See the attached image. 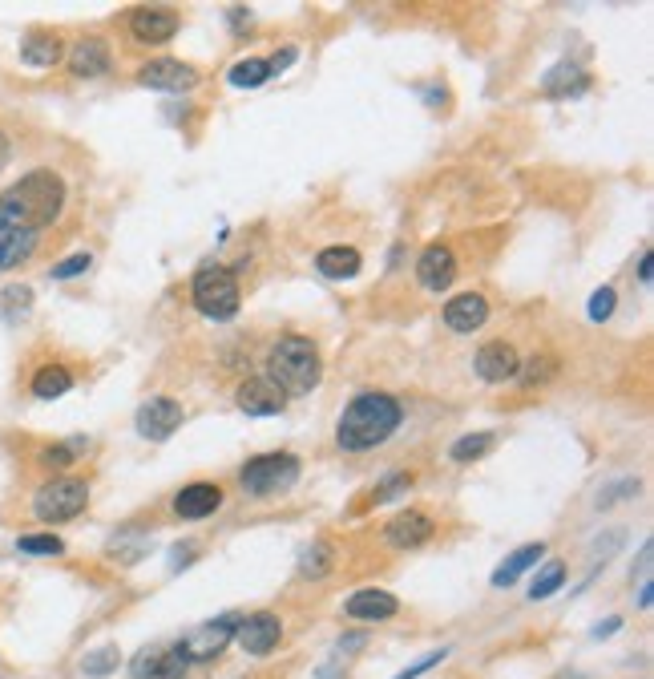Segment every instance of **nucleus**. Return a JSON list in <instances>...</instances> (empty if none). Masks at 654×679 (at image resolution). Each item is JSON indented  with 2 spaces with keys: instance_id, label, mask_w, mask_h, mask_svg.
Returning a JSON list of instances; mask_svg holds the SVG:
<instances>
[{
  "instance_id": "obj_16",
  "label": "nucleus",
  "mask_w": 654,
  "mask_h": 679,
  "mask_svg": "<svg viewBox=\"0 0 654 679\" xmlns=\"http://www.w3.org/2000/svg\"><path fill=\"white\" fill-rule=\"evenodd\" d=\"M178 13L174 9H134L130 13V33L142 41V45H166L174 41L178 33Z\"/></svg>"
},
{
  "instance_id": "obj_32",
  "label": "nucleus",
  "mask_w": 654,
  "mask_h": 679,
  "mask_svg": "<svg viewBox=\"0 0 654 679\" xmlns=\"http://www.w3.org/2000/svg\"><path fill=\"white\" fill-rule=\"evenodd\" d=\"M489 445H493V433H469V437L453 441L449 457H453V461H477V457L489 453Z\"/></svg>"
},
{
  "instance_id": "obj_11",
  "label": "nucleus",
  "mask_w": 654,
  "mask_h": 679,
  "mask_svg": "<svg viewBox=\"0 0 654 679\" xmlns=\"http://www.w3.org/2000/svg\"><path fill=\"white\" fill-rule=\"evenodd\" d=\"M235 639L243 643L247 655H271L279 647V639H283V619L271 615V611H255V615H247L239 623Z\"/></svg>"
},
{
  "instance_id": "obj_14",
  "label": "nucleus",
  "mask_w": 654,
  "mask_h": 679,
  "mask_svg": "<svg viewBox=\"0 0 654 679\" xmlns=\"http://www.w3.org/2000/svg\"><path fill=\"white\" fill-rule=\"evenodd\" d=\"M517 372H521V356H517L513 344H505V340L481 344V352H477V376H481V380L505 384V380H513Z\"/></svg>"
},
{
  "instance_id": "obj_18",
  "label": "nucleus",
  "mask_w": 654,
  "mask_h": 679,
  "mask_svg": "<svg viewBox=\"0 0 654 679\" xmlns=\"http://www.w3.org/2000/svg\"><path fill=\"white\" fill-rule=\"evenodd\" d=\"M400 611V599L392 591H380V587H364L356 591L348 603H344V615L348 619H360V623H384Z\"/></svg>"
},
{
  "instance_id": "obj_29",
  "label": "nucleus",
  "mask_w": 654,
  "mask_h": 679,
  "mask_svg": "<svg viewBox=\"0 0 654 679\" xmlns=\"http://www.w3.org/2000/svg\"><path fill=\"white\" fill-rule=\"evenodd\" d=\"M263 81H271V69H267L263 57H247V61H239L231 69V85L235 89H259Z\"/></svg>"
},
{
  "instance_id": "obj_30",
  "label": "nucleus",
  "mask_w": 654,
  "mask_h": 679,
  "mask_svg": "<svg viewBox=\"0 0 654 679\" xmlns=\"http://www.w3.org/2000/svg\"><path fill=\"white\" fill-rule=\"evenodd\" d=\"M118 663H122V651H118L114 643H105V647H97V651H89V655L81 659V671L93 675V679H101V675H109V671H118Z\"/></svg>"
},
{
  "instance_id": "obj_28",
  "label": "nucleus",
  "mask_w": 654,
  "mask_h": 679,
  "mask_svg": "<svg viewBox=\"0 0 654 679\" xmlns=\"http://www.w3.org/2000/svg\"><path fill=\"white\" fill-rule=\"evenodd\" d=\"M566 582V562H545L537 574H533V582H529V599L533 603H541V599H550L558 587Z\"/></svg>"
},
{
  "instance_id": "obj_6",
  "label": "nucleus",
  "mask_w": 654,
  "mask_h": 679,
  "mask_svg": "<svg viewBox=\"0 0 654 679\" xmlns=\"http://www.w3.org/2000/svg\"><path fill=\"white\" fill-rule=\"evenodd\" d=\"M299 457L295 453H259L251 457L243 469H239V485L251 494V498H271V494H283L295 485L299 477Z\"/></svg>"
},
{
  "instance_id": "obj_17",
  "label": "nucleus",
  "mask_w": 654,
  "mask_h": 679,
  "mask_svg": "<svg viewBox=\"0 0 654 679\" xmlns=\"http://www.w3.org/2000/svg\"><path fill=\"white\" fill-rule=\"evenodd\" d=\"M37 239H41V235L25 231L21 223H13L5 211H0V271H13V267H21L25 259H33Z\"/></svg>"
},
{
  "instance_id": "obj_31",
  "label": "nucleus",
  "mask_w": 654,
  "mask_h": 679,
  "mask_svg": "<svg viewBox=\"0 0 654 679\" xmlns=\"http://www.w3.org/2000/svg\"><path fill=\"white\" fill-rule=\"evenodd\" d=\"M17 550H21V554L57 558V554H65V542H61L57 534H21V538H17Z\"/></svg>"
},
{
  "instance_id": "obj_38",
  "label": "nucleus",
  "mask_w": 654,
  "mask_h": 679,
  "mask_svg": "<svg viewBox=\"0 0 654 679\" xmlns=\"http://www.w3.org/2000/svg\"><path fill=\"white\" fill-rule=\"evenodd\" d=\"M554 368H558V360L554 356H533L529 364H525V384H537V380H550L554 376Z\"/></svg>"
},
{
  "instance_id": "obj_2",
  "label": "nucleus",
  "mask_w": 654,
  "mask_h": 679,
  "mask_svg": "<svg viewBox=\"0 0 654 679\" xmlns=\"http://www.w3.org/2000/svg\"><path fill=\"white\" fill-rule=\"evenodd\" d=\"M404 421V405L388 393H360L336 421V445L344 453H368L384 445Z\"/></svg>"
},
{
  "instance_id": "obj_40",
  "label": "nucleus",
  "mask_w": 654,
  "mask_h": 679,
  "mask_svg": "<svg viewBox=\"0 0 654 679\" xmlns=\"http://www.w3.org/2000/svg\"><path fill=\"white\" fill-rule=\"evenodd\" d=\"M295 57H299V49H295V45H287L283 53H275V57L267 61V69H271V77H275V73H283V69H291V61H295Z\"/></svg>"
},
{
  "instance_id": "obj_42",
  "label": "nucleus",
  "mask_w": 654,
  "mask_h": 679,
  "mask_svg": "<svg viewBox=\"0 0 654 679\" xmlns=\"http://www.w3.org/2000/svg\"><path fill=\"white\" fill-rule=\"evenodd\" d=\"M650 271H654V255L646 251V255L638 259V279H642V283H650Z\"/></svg>"
},
{
  "instance_id": "obj_27",
  "label": "nucleus",
  "mask_w": 654,
  "mask_h": 679,
  "mask_svg": "<svg viewBox=\"0 0 654 679\" xmlns=\"http://www.w3.org/2000/svg\"><path fill=\"white\" fill-rule=\"evenodd\" d=\"M332 566H336V550L327 546V542H311L299 554V574L303 578H327V574H332Z\"/></svg>"
},
{
  "instance_id": "obj_15",
  "label": "nucleus",
  "mask_w": 654,
  "mask_h": 679,
  "mask_svg": "<svg viewBox=\"0 0 654 679\" xmlns=\"http://www.w3.org/2000/svg\"><path fill=\"white\" fill-rule=\"evenodd\" d=\"M432 534H436V522H432L428 514H420V510H404V514H396V518L384 526V542L396 546V550H416V546H424Z\"/></svg>"
},
{
  "instance_id": "obj_25",
  "label": "nucleus",
  "mask_w": 654,
  "mask_h": 679,
  "mask_svg": "<svg viewBox=\"0 0 654 679\" xmlns=\"http://www.w3.org/2000/svg\"><path fill=\"white\" fill-rule=\"evenodd\" d=\"M69 388H73V372L65 364H41L33 372V380H29V393L37 401H57V397L69 393Z\"/></svg>"
},
{
  "instance_id": "obj_10",
  "label": "nucleus",
  "mask_w": 654,
  "mask_h": 679,
  "mask_svg": "<svg viewBox=\"0 0 654 679\" xmlns=\"http://www.w3.org/2000/svg\"><path fill=\"white\" fill-rule=\"evenodd\" d=\"M235 401H239V409H243L247 417H279V413L287 409V397L279 393V384H271L267 376H247V380L239 384Z\"/></svg>"
},
{
  "instance_id": "obj_21",
  "label": "nucleus",
  "mask_w": 654,
  "mask_h": 679,
  "mask_svg": "<svg viewBox=\"0 0 654 679\" xmlns=\"http://www.w3.org/2000/svg\"><path fill=\"white\" fill-rule=\"evenodd\" d=\"M489 320V300L477 296V291H465V296H453L445 304V324L453 332H477Z\"/></svg>"
},
{
  "instance_id": "obj_1",
  "label": "nucleus",
  "mask_w": 654,
  "mask_h": 679,
  "mask_svg": "<svg viewBox=\"0 0 654 679\" xmlns=\"http://www.w3.org/2000/svg\"><path fill=\"white\" fill-rule=\"evenodd\" d=\"M61 207H65V178L57 170H29L21 182L0 190V211L33 235L53 227L61 219Z\"/></svg>"
},
{
  "instance_id": "obj_36",
  "label": "nucleus",
  "mask_w": 654,
  "mask_h": 679,
  "mask_svg": "<svg viewBox=\"0 0 654 679\" xmlns=\"http://www.w3.org/2000/svg\"><path fill=\"white\" fill-rule=\"evenodd\" d=\"M89 263H93V259H89L85 251H81V255H69V259H61V263L53 267V279H77V275L89 271Z\"/></svg>"
},
{
  "instance_id": "obj_20",
  "label": "nucleus",
  "mask_w": 654,
  "mask_h": 679,
  "mask_svg": "<svg viewBox=\"0 0 654 679\" xmlns=\"http://www.w3.org/2000/svg\"><path fill=\"white\" fill-rule=\"evenodd\" d=\"M114 69V57H109V45L101 37H81L73 49H69V73L73 77H105Z\"/></svg>"
},
{
  "instance_id": "obj_24",
  "label": "nucleus",
  "mask_w": 654,
  "mask_h": 679,
  "mask_svg": "<svg viewBox=\"0 0 654 679\" xmlns=\"http://www.w3.org/2000/svg\"><path fill=\"white\" fill-rule=\"evenodd\" d=\"M545 558V542H529V546H517L497 570H493V587H513V582L525 574V570H533L537 562Z\"/></svg>"
},
{
  "instance_id": "obj_3",
  "label": "nucleus",
  "mask_w": 654,
  "mask_h": 679,
  "mask_svg": "<svg viewBox=\"0 0 654 679\" xmlns=\"http://www.w3.org/2000/svg\"><path fill=\"white\" fill-rule=\"evenodd\" d=\"M323 376V360H319V348L307 340V336H283L271 356H267V380L279 384L283 397H303L319 384Z\"/></svg>"
},
{
  "instance_id": "obj_26",
  "label": "nucleus",
  "mask_w": 654,
  "mask_h": 679,
  "mask_svg": "<svg viewBox=\"0 0 654 679\" xmlns=\"http://www.w3.org/2000/svg\"><path fill=\"white\" fill-rule=\"evenodd\" d=\"M586 85H590V73L582 65H574V61L554 65L550 73H545V81H541V89L550 93V97H578Z\"/></svg>"
},
{
  "instance_id": "obj_37",
  "label": "nucleus",
  "mask_w": 654,
  "mask_h": 679,
  "mask_svg": "<svg viewBox=\"0 0 654 679\" xmlns=\"http://www.w3.org/2000/svg\"><path fill=\"white\" fill-rule=\"evenodd\" d=\"M445 659H449V647H441V651H428V655H424V659H416V663H412V667H408V671H400V675H396V679H420V675H424V671H432V667H436V663H445Z\"/></svg>"
},
{
  "instance_id": "obj_7",
  "label": "nucleus",
  "mask_w": 654,
  "mask_h": 679,
  "mask_svg": "<svg viewBox=\"0 0 654 679\" xmlns=\"http://www.w3.org/2000/svg\"><path fill=\"white\" fill-rule=\"evenodd\" d=\"M239 615H223V619H210V623H198L194 631H186L174 647H178V655L186 659V663H210L214 655H223L227 651V643L235 639V631H239Z\"/></svg>"
},
{
  "instance_id": "obj_12",
  "label": "nucleus",
  "mask_w": 654,
  "mask_h": 679,
  "mask_svg": "<svg viewBox=\"0 0 654 679\" xmlns=\"http://www.w3.org/2000/svg\"><path fill=\"white\" fill-rule=\"evenodd\" d=\"M416 279H420L424 291H445L457 279V255L445 243L424 247V255L416 259Z\"/></svg>"
},
{
  "instance_id": "obj_9",
  "label": "nucleus",
  "mask_w": 654,
  "mask_h": 679,
  "mask_svg": "<svg viewBox=\"0 0 654 679\" xmlns=\"http://www.w3.org/2000/svg\"><path fill=\"white\" fill-rule=\"evenodd\" d=\"M182 425V405L174 397H150L138 413H134V429L146 441H166L174 429Z\"/></svg>"
},
{
  "instance_id": "obj_19",
  "label": "nucleus",
  "mask_w": 654,
  "mask_h": 679,
  "mask_svg": "<svg viewBox=\"0 0 654 679\" xmlns=\"http://www.w3.org/2000/svg\"><path fill=\"white\" fill-rule=\"evenodd\" d=\"M130 671H134V679H186V659L178 655V647L158 643V647L142 651Z\"/></svg>"
},
{
  "instance_id": "obj_23",
  "label": "nucleus",
  "mask_w": 654,
  "mask_h": 679,
  "mask_svg": "<svg viewBox=\"0 0 654 679\" xmlns=\"http://www.w3.org/2000/svg\"><path fill=\"white\" fill-rule=\"evenodd\" d=\"M360 267H364V259H360V251L356 247H323L319 255H315V271L323 275V279H356L360 275Z\"/></svg>"
},
{
  "instance_id": "obj_34",
  "label": "nucleus",
  "mask_w": 654,
  "mask_h": 679,
  "mask_svg": "<svg viewBox=\"0 0 654 679\" xmlns=\"http://www.w3.org/2000/svg\"><path fill=\"white\" fill-rule=\"evenodd\" d=\"M85 449V441L77 437V441H61V445H45L41 449V465H49V469H65V465H73V457Z\"/></svg>"
},
{
  "instance_id": "obj_8",
  "label": "nucleus",
  "mask_w": 654,
  "mask_h": 679,
  "mask_svg": "<svg viewBox=\"0 0 654 679\" xmlns=\"http://www.w3.org/2000/svg\"><path fill=\"white\" fill-rule=\"evenodd\" d=\"M138 81L146 89H158V93H186L198 85V69L178 61V57H154L138 69Z\"/></svg>"
},
{
  "instance_id": "obj_43",
  "label": "nucleus",
  "mask_w": 654,
  "mask_h": 679,
  "mask_svg": "<svg viewBox=\"0 0 654 679\" xmlns=\"http://www.w3.org/2000/svg\"><path fill=\"white\" fill-rule=\"evenodd\" d=\"M9 154H13V142H9V134H5V130H0V170H5Z\"/></svg>"
},
{
  "instance_id": "obj_35",
  "label": "nucleus",
  "mask_w": 654,
  "mask_h": 679,
  "mask_svg": "<svg viewBox=\"0 0 654 679\" xmlns=\"http://www.w3.org/2000/svg\"><path fill=\"white\" fill-rule=\"evenodd\" d=\"M614 304H618V296H614V287H598V291H594V296H590V320H594V324L610 320V316H614Z\"/></svg>"
},
{
  "instance_id": "obj_22",
  "label": "nucleus",
  "mask_w": 654,
  "mask_h": 679,
  "mask_svg": "<svg viewBox=\"0 0 654 679\" xmlns=\"http://www.w3.org/2000/svg\"><path fill=\"white\" fill-rule=\"evenodd\" d=\"M61 53H65V45H61V37L49 33V29H33V33L21 41V61H25L29 69H53V65L61 61Z\"/></svg>"
},
{
  "instance_id": "obj_13",
  "label": "nucleus",
  "mask_w": 654,
  "mask_h": 679,
  "mask_svg": "<svg viewBox=\"0 0 654 679\" xmlns=\"http://www.w3.org/2000/svg\"><path fill=\"white\" fill-rule=\"evenodd\" d=\"M218 506H223V490L210 481H194V485H182V490L174 494V514L182 522H202L210 518Z\"/></svg>"
},
{
  "instance_id": "obj_33",
  "label": "nucleus",
  "mask_w": 654,
  "mask_h": 679,
  "mask_svg": "<svg viewBox=\"0 0 654 679\" xmlns=\"http://www.w3.org/2000/svg\"><path fill=\"white\" fill-rule=\"evenodd\" d=\"M29 308H33V291L25 283H13V287L0 291V312L5 316H25Z\"/></svg>"
},
{
  "instance_id": "obj_4",
  "label": "nucleus",
  "mask_w": 654,
  "mask_h": 679,
  "mask_svg": "<svg viewBox=\"0 0 654 679\" xmlns=\"http://www.w3.org/2000/svg\"><path fill=\"white\" fill-rule=\"evenodd\" d=\"M190 296H194V308H198L206 320H231V316L239 312V304H243L239 279H235L231 267H202V271L194 275Z\"/></svg>"
},
{
  "instance_id": "obj_5",
  "label": "nucleus",
  "mask_w": 654,
  "mask_h": 679,
  "mask_svg": "<svg viewBox=\"0 0 654 679\" xmlns=\"http://www.w3.org/2000/svg\"><path fill=\"white\" fill-rule=\"evenodd\" d=\"M85 506H89V485L81 477H53L33 494V514L45 526L73 522V518L85 514Z\"/></svg>"
},
{
  "instance_id": "obj_39",
  "label": "nucleus",
  "mask_w": 654,
  "mask_h": 679,
  "mask_svg": "<svg viewBox=\"0 0 654 679\" xmlns=\"http://www.w3.org/2000/svg\"><path fill=\"white\" fill-rule=\"evenodd\" d=\"M626 494H638V481H618V485H610V490L598 494V506H618V498H626Z\"/></svg>"
},
{
  "instance_id": "obj_41",
  "label": "nucleus",
  "mask_w": 654,
  "mask_h": 679,
  "mask_svg": "<svg viewBox=\"0 0 654 679\" xmlns=\"http://www.w3.org/2000/svg\"><path fill=\"white\" fill-rule=\"evenodd\" d=\"M618 627H622V619L614 615V619H606V623H598V627H594V639H610Z\"/></svg>"
}]
</instances>
